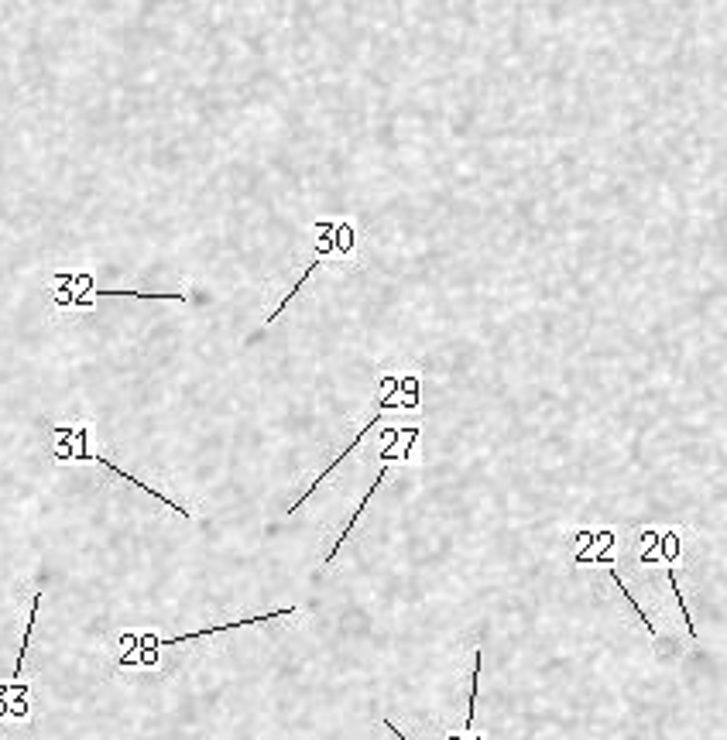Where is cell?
<instances>
[{
	"instance_id": "cell-6",
	"label": "cell",
	"mask_w": 727,
	"mask_h": 740,
	"mask_svg": "<svg viewBox=\"0 0 727 740\" xmlns=\"http://www.w3.org/2000/svg\"><path fill=\"white\" fill-rule=\"evenodd\" d=\"M316 268H319V261H313V264H309V268H306V271H302V275H299V281H295V285L289 288V292H285V299H282V302H278V309H275V312H271V316L265 319V326H275V319H278V316H282V312H285V309H289V302L295 299V295H299V292H302V285H306V281H309V275H316Z\"/></svg>"
},
{
	"instance_id": "cell-5",
	"label": "cell",
	"mask_w": 727,
	"mask_h": 740,
	"mask_svg": "<svg viewBox=\"0 0 727 740\" xmlns=\"http://www.w3.org/2000/svg\"><path fill=\"white\" fill-rule=\"evenodd\" d=\"M477 696H481V648L474 651V675H470V703H467V723H463V727H467V730H474Z\"/></svg>"
},
{
	"instance_id": "cell-1",
	"label": "cell",
	"mask_w": 727,
	"mask_h": 740,
	"mask_svg": "<svg viewBox=\"0 0 727 740\" xmlns=\"http://www.w3.org/2000/svg\"><path fill=\"white\" fill-rule=\"evenodd\" d=\"M295 614V607L282 610H268V614H258V617H244V621H234V624H220V627H206V631H189V634H172V638H155V634H138V645L145 648H175V645H186V641H196V638H206V634H220V631H241V627H254V624H265V621H278V617H289Z\"/></svg>"
},
{
	"instance_id": "cell-4",
	"label": "cell",
	"mask_w": 727,
	"mask_h": 740,
	"mask_svg": "<svg viewBox=\"0 0 727 740\" xmlns=\"http://www.w3.org/2000/svg\"><path fill=\"white\" fill-rule=\"evenodd\" d=\"M38 610H42V590H35V597H31V614H28L25 634H21V648H18V662H14V675H21V665H25V655H28V645H31V631H35V621H38Z\"/></svg>"
},
{
	"instance_id": "cell-2",
	"label": "cell",
	"mask_w": 727,
	"mask_h": 740,
	"mask_svg": "<svg viewBox=\"0 0 727 740\" xmlns=\"http://www.w3.org/2000/svg\"><path fill=\"white\" fill-rule=\"evenodd\" d=\"M55 456H59V460H76V463H97V466H107V470H114L117 477H124L127 484H134V487H138L141 494H151V497H155V501H162L165 508H172L175 514H179L182 521H193V514H189L186 508H182L179 501H172L169 494H158L155 487L141 484L138 477H131V473H124V466H114V463H110V460H103V456H97V453H86V449H55Z\"/></svg>"
},
{
	"instance_id": "cell-3",
	"label": "cell",
	"mask_w": 727,
	"mask_h": 740,
	"mask_svg": "<svg viewBox=\"0 0 727 740\" xmlns=\"http://www.w3.org/2000/svg\"><path fill=\"white\" fill-rule=\"evenodd\" d=\"M385 477H388V466H381V470H378V477L371 480V490H367V494H364V501L357 504V511L350 514V521H347V525H343V532H340V538H337V545H333V549L326 552V562H333V559H337V552L343 549V542H347V538H350V532H354V525H357V518H361V514H364V508H367V504H371L374 490H378L381 484H385Z\"/></svg>"
}]
</instances>
